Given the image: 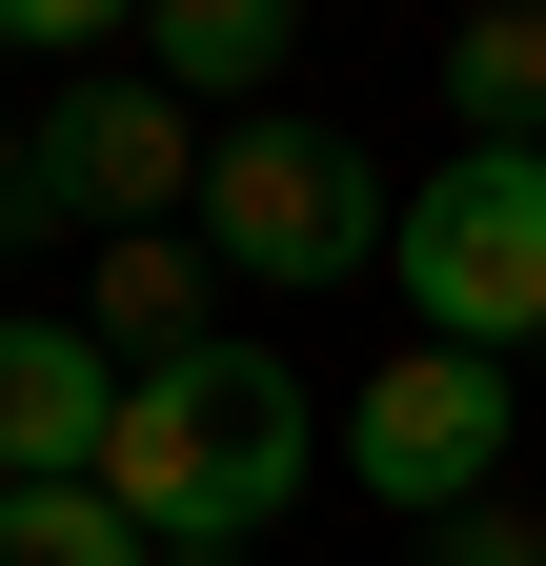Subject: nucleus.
Listing matches in <instances>:
<instances>
[{
  "label": "nucleus",
  "mask_w": 546,
  "mask_h": 566,
  "mask_svg": "<svg viewBox=\"0 0 546 566\" xmlns=\"http://www.w3.org/2000/svg\"><path fill=\"white\" fill-rule=\"evenodd\" d=\"M102 506L143 526L162 566L182 546H263L304 506V365L284 344H182V365H143L122 385V424H102Z\"/></svg>",
  "instance_id": "obj_1"
},
{
  "label": "nucleus",
  "mask_w": 546,
  "mask_h": 566,
  "mask_svg": "<svg viewBox=\"0 0 546 566\" xmlns=\"http://www.w3.org/2000/svg\"><path fill=\"white\" fill-rule=\"evenodd\" d=\"M405 324L465 344V365H506V344H546V142H465V163H426V202H405Z\"/></svg>",
  "instance_id": "obj_2"
},
{
  "label": "nucleus",
  "mask_w": 546,
  "mask_h": 566,
  "mask_svg": "<svg viewBox=\"0 0 546 566\" xmlns=\"http://www.w3.org/2000/svg\"><path fill=\"white\" fill-rule=\"evenodd\" d=\"M385 223V182H365V142H324V122H223L202 142V263H243V283H345Z\"/></svg>",
  "instance_id": "obj_3"
},
{
  "label": "nucleus",
  "mask_w": 546,
  "mask_h": 566,
  "mask_svg": "<svg viewBox=\"0 0 546 566\" xmlns=\"http://www.w3.org/2000/svg\"><path fill=\"white\" fill-rule=\"evenodd\" d=\"M345 465H365V506L465 526V506L506 485V365H465V344H405V365L345 405Z\"/></svg>",
  "instance_id": "obj_4"
},
{
  "label": "nucleus",
  "mask_w": 546,
  "mask_h": 566,
  "mask_svg": "<svg viewBox=\"0 0 546 566\" xmlns=\"http://www.w3.org/2000/svg\"><path fill=\"white\" fill-rule=\"evenodd\" d=\"M102 424H122L102 324H0V485H102Z\"/></svg>",
  "instance_id": "obj_5"
},
{
  "label": "nucleus",
  "mask_w": 546,
  "mask_h": 566,
  "mask_svg": "<svg viewBox=\"0 0 546 566\" xmlns=\"http://www.w3.org/2000/svg\"><path fill=\"white\" fill-rule=\"evenodd\" d=\"M41 163H61V202H82V223H122V243H143L162 202H202V142H182V102H162V82L61 102V122H41Z\"/></svg>",
  "instance_id": "obj_6"
},
{
  "label": "nucleus",
  "mask_w": 546,
  "mask_h": 566,
  "mask_svg": "<svg viewBox=\"0 0 546 566\" xmlns=\"http://www.w3.org/2000/svg\"><path fill=\"white\" fill-rule=\"evenodd\" d=\"M82 324H102V365H122V385H143V365H182V344H223V324H202V243H182V223L102 243V304H82Z\"/></svg>",
  "instance_id": "obj_7"
},
{
  "label": "nucleus",
  "mask_w": 546,
  "mask_h": 566,
  "mask_svg": "<svg viewBox=\"0 0 546 566\" xmlns=\"http://www.w3.org/2000/svg\"><path fill=\"white\" fill-rule=\"evenodd\" d=\"M263 61H284L263 0H162V21H143V82H162V102H243Z\"/></svg>",
  "instance_id": "obj_8"
},
{
  "label": "nucleus",
  "mask_w": 546,
  "mask_h": 566,
  "mask_svg": "<svg viewBox=\"0 0 546 566\" xmlns=\"http://www.w3.org/2000/svg\"><path fill=\"white\" fill-rule=\"evenodd\" d=\"M445 102H465V142H546V21H465Z\"/></svg>",
  "instance_id": "obj_9"
},
{
  "label": "nucleus",
  "mask_w": 546,
  "mask_h": 566,
  "mask_svg": "<svg viewBox=\"0 0 546 566\" xmlns=\"http://www.w3.org/2000/svg\"><path fill=\"white\" fill-rule=\"evenodd\" d=\"M0 566H162L102 485H0Z\"/></svg>",
  "instance_id": "obj_10"
},
{
  "label": "nucleus",
  "mask_w": 546,
  "mask_h": 566,
  "mask_svg": "<svg viewBox=\"0 0 546 566\" xmlns=\"http://www.w3.org/2000/svg\"><path fill=\"white\" fill-rule=\"evenodd\" d=\"M41 223H82V202H61V163H41V122L0 142V243H41Z\"/></svg>",
  "instance_id": "obj_11"
},
{
  "label": "nucleus",
  "mask_w": 546,
  "mask_h": 566,
  "mask_svg": "<svg viewBox=\"0 0 546 566\" xmlns=\"http://www.w3.org/2000/svg\"><path fill=\"white\" fill-rule=\"evenodd\" d=\"M445 566H546V526H526V506H506V485H486V506H465V526H445Z\"/></svg>",
  "instance_id": "obj_12"
},
{
  "label": "nucleus",
  "mask_w": 546,
  "mask_h": 566,
  "mask_svg": "<svg viewBox=\"0 0 546 566\" xmlns=\"http://www.w3.org/2000/svg\"><path fill=\"white\" fill-rule=\"evenodd\" d=\"M182 566H243V546H182Z\"/></svg>",
  "instance_id": "obj_13"
},
{
  "label": "nucleus",
  "mask_w": 546,
  "mask_h": 566,
  "mask_svg": "<svg viewBox=\"0 0 546 566\" xmlns=\"http://www.w3.org/2000/svg\"><path fill=\"white\" fill-rule=\"evenodd\" d=\"M526 365H546V344H526Z\"/></svg>",
  "instance_id": "obj_14"
}]
</instances>
